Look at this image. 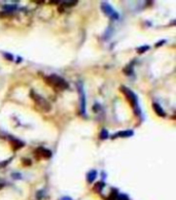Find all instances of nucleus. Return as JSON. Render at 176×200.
<instances>
[{
    "instance_id": "nucleus-1",
    "label": "nucleus",
    "mask_w": 176,
    "mask_h": 200,
    "mask_svg": "<svg viewBox=\"0 0 176 200\" xmlns=\"http://www.w3.org/2000/svg\"><path fill=\"white\" fill-rule=\"evenodd\" d=\"M45 82L57 90H65L68 88V84L65 82L64 78H60V76L58 75H55V74L45 78Z\"/></svg>"
},
{
    "instance_id": "nucleus-2",
    "label": "nucleus",
    "mask_w": 176,
    "mask_h": 200,
    "mask_svg": "<svg viewBox=\"0 0 176 200\" xmlns=\"http://www.w3.org/2000/svg\"><path fill=\"white\" fill-rule=\"evenodd\" d=\"M31 98L34 100L35 104L42 111L48 113V111L50 110V104L48 103L43 97H41L40 95H38V94H36V93H34L33 91H31Z\"/></svg>"
},
{
    "instance_id": "nucleus-3",
    "label": "nucleus",
    "mask_w": 176,
    "mask_h": 200,
    "mask_svg": "<svg viewBox=\"0 0 176 200\" xmlns=\"http://www.w3.org/2000/svg\"><path fill=\"white\" fill-rule=\"evenodd\" d=\"M120 90H122V92L125 94V96H126V98L128 99V101L130 102V104H131L133 107H137L138 106V101H137V97H136V95L134 94L133 92L131 91L130 89L126 87H122L120 88Z\"/></svg>"
},
{
    "instance_id": "nucleus-4",
    "label": "nucleus",
    "mask_w": 176,
    "mask_h": 200,
    "mask_svg": "<svg viewBox=\"0 0 176 200\" xmlns=\"http://www.w3.org/2000/svg\"><path fill=\"white\" fill-rule=\"evenodd\" d=\"M101 8H102V10H103L104 13L108 16V17H110L112 19H119V15H117V13L112 7H111L110 5H108L107 3H102Z\"/></svg>"
},
{
    "instance_id": "nucleus-5",
    "label": "nucleus",
    "mask_w": 176,
    "mask_h": 200,
    "mask_svg": "<svg viewBox=\"0 0 176 200\" xmlns=\"http://www.w3.org/2000/svg\"><path fill=\"white\" fill-rule=\"evenodd\" d=\"M77 89H78V92H79V95H80V111H82V113L83 115L85 111V92H83L82 83H78Z\"/></svg>"
},
{
    "instance_id": "nucleus-6",
    "label": "nucleus",
    "mask_w": 176,
    "mask_h": 200,
    "mask_svg": "<svg viewBox=\"0 0 176 200\" xmlns=\"http://www.w3.org/2000/svg\"><path fill=\"white\" fill-rule=\"evenodd\" d=\"M35 156H38V158H45V159H48L52 156V152L46 149L43 148H39L37 149V151H35Z\"/></svg>"
},
{
    "instance_id": "nucleus-7",
    "label": "nucleus",
    "mask_w": 176,
    "mask_h": 200,
    "mask_svg": "<svg viewBox=\"0 0 176 200\" xmlns=\"http://www.w3.org/2000/svg\"><path fill=\"white\" fill-rule=\"evenodd\" d=\"M152 108H154V113H157L159 117H165L166 116V113H165V111H164V109L160 106V104H157V103H152Z\"/></svg>"
},
{
    "instance_id": "nucleus-8",
    "label": "nucleus",
    "mask_w": 176,
    "mask_h": 200,
    "mask_svg": "<svg viewBox=\"0 0 176 200\" xmlns=\"http://www.w3.org/2000/svg\"><path fill=\"white\" fill-rule=\"evenodd\" d=\"M133 131H120V132H117V133H115L114 135H113V138H117V137H129V136H132L133 135Z\"/></svg>"
},
{
    "instance_id": "nucleus-9",
    "label": "nucleus",
    "mask_w": 176,
    "mask_h": 200,
    "mask_svg": "<svg viewBox=\"0 0 176 200\" xmlns=\"http://www.w3.org/2000/svg\"><path fill=\"white\" fill-rule=\"evenodd\" d=\"M96 176H97V171H96V170L90 171V172L88 173V175H87L88 182H89V183H93V182H94L95 178H96Z\"/></svg>"
},
{
    "instance_id": "nucleus-10",
    "label": "nucleus",
    "mask_w": 176,
    "mask_h": 200,
    "mask_svg": "<svg viewBox=\"0 0 176 200\" xmlns=\"http://www.w3.org/2000/svg\"><path fill=\"white\" fill-rule=\"evenodd\" d=\"M10 145H11V146H13V150L17 151V150H19V149H21L23 146V143H21V141H19V140H11Z\"/></svg>"
},
{
    "instance_id": "nucleus-11",
    "label": "nucleus",
    "mask_w": 176,
    "mask_h": 200,
    "mask_svg": "<svg viewBox=\"0 0 176 200\" xmlns=\"http://www.w3.org/2000/svg\"><path fill=\"white\" fill-rule=\"evenodd\" d=\"M103 187H104V183H102V182H99V183H97L96 185H95V187H94V191L95 192H101L102 191V189H103Z\"/></svg>"
},
{
    "instance_id": "nucleus-12",
    "label": "nucleus",
    "mask_w": 176,
    "mask_h": 200,
    "mask_svg": "<svg viewBox=\"0 0 176 200\" xmlns=\"http://www.w3.org/2000/svg\"><path fill=\"white\" fill-rule=\"evenodd\" d=\"M149 49V46H141V48L137 49V53L138 54H143V53H145L146 51Z\"/></svg>"
},
{
    "instance_id": "nucleus-13",
    "label": "nucleus",
    "mask_w": 176,
    "mask_h": 200,
    "mask_svg": "<svg viewBox=\"0 0 176 200\" xmlns=\"http://www.w3.org/2000/svg\"><path fill=\"white\" fill-rule=\"evenodd\" d=\"M100 137L102 139H106L108 137V133H107V131H106L105 129H102V132H101V134H100Z\"/></svg>"
},
{
    "instance_id": "nucleus-14",
    "label": "nucleus",
    "mask_w": 176,
    "mask_h": 200,
    "mask_svg": "<svg viewBox=\"0 0 176 200\" xmlns=\"http://www.w3.org/2000/svg\"><path fill=\"white\" fill-rule=\"evenodd\" d=\"M63 4H66V6H73L77 3V1H64L62 2Z\"/></svg>"
},
{
    "instance_id": "nucleus-15",
    "label": "nucleus",
    "mask_w": 176,
    "mask_h": 200,
    "mask_svg": "<svg viewBox=\"0 0 176 200\" xmlns=\"http://www.w3.org/2000/svg\"><path fill=\"white\" fill-rule=\"evenodd\" d=\"M115 200H128V197L124 194H120V195H117V197Z\"/></svg>"
},
{
    "instance_id": "nucleus-16",
    "label": "nucleus",
    "mask_w": 176,
    "mask_h": 200,
    "mask_svg": "<svg viewBox=\"0 0 176 200\" xmlns=\"http://www.w3.org/2000/svg\"><path fill=\"white\" fill-rule=\"evenodd\" d=\"M4 8L7 9V10H11V9H15V6H8V5H5V6H4Z\"/></svg>"
},
{
    "instance_id": "nucleus-17",
    "label": "nucleus",
    "mask_w": 176,
    "mask_h": 200,
    "mask_svg": "<svg viewBox=\"0 0 176 200\" xmlns=\"http://www.w3.org/2000/svg\"><path fill=\"white\" fill-rule=\"evenodd\" d=\"M4 56H5V57L7 58L8 60H13V56H8V54H5Z\"/></svg>"
},
{
    "instance_id": "nucleus-18",
    "label": "nucleus",
    "mask_w": 176,
    "mask_h": 200,
    "mask_svg": "<svg viewBox=\"0 0 176 200\" xmlns=\"http://www.w3.org/2000/svg\"><path fill=\"white\" fill-rule=\"evenodd\" d=\"M165 43V41H162V43H157V45H156V46H161V45H163V43Z\"/></svg>"
},
{
    "instance_id": "nucleus-19",
    "label": "nucleus",
    "mask_w": 176,
    "mask_h": 200,
    "mask_svg": "<svg viewBox=\"0 0 176 200\" xmlns=\"http://www.w3.org/2000/svg\"><path fill=\"white\" fill-rule=\"evenodd\" d=\"M61 200H71V199L69 198V197H63V198H62Z\"/></svg>"
}]
</instances>
